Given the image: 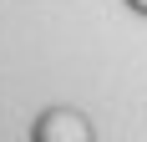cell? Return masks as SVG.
Here are the masks:
<instances>
[{"label": "cell", "instance_id": "6da1fadb", "mask_svg": "<svg viewBox=\"0 0 147 142\" xmlns=\"http://www.w3.org/2000/svg\"><path fill=\"white\" fill-rule=\"evenodd\" d=\"M122 5H127V10H132L137 20H147V0H122Z\"/></svg>", "mask_w": 147, "mask_h": 142}]
</instances>
